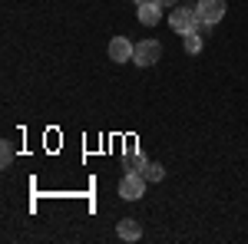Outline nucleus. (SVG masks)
Masks as SVG:
<instances>
[{
	"label": "nucleus",
	"instance_id": "nucleus-12",
	"mask_svg": "<svg viewBox=\"0 0 248 244\" xmlns=\"http://www.w3.org/2000/svg\"><path fill=\"white\" fill-rule=\"evenodd\" d=\"M133 3H136V7H139V3H146V0H133Z\"/></svg>",
	"mask_w": 248,
	"mask_h": 244
},
{
	"label": "nucleus",
	"instance_id": "nucleus-2",
	"mask_svg": "<svg viewBox=\"0 0 248 244\" xmlns=\"http://www.w3.org/2000/svg\"><path fill=\"white\" fill-rule=\"evenodd\" d=\"M195 23H199V14H195V7H175L169 14V27L175 30V33H189V30H195Z\"/></svg>",
	"mask_w": 248,
	"mask_h": 244
},
{
	"label": "nucleus",
	"instance_id": "nucleus-11",
	"mask_svg": "<svg viewBox=\"0 0 248 244\" xmlns=\"http://www.w3.org/2000/svg\"><path fill=\"white\" fill-rule=\"evenodd\" d=\"M159 7H179V0H155Z\"/></svg>",
	"mask_w": 248,
	"mask_h": 244
},
{
	"label": "nucleus",
	"instance_id": "nucleus-3",
	"mask_svg": "<svg viewBox=\"0 0 248 244\" xmlns=\"http://www.w3.org/2000/svg\"><path fill=\"white\" fill-rule=\"evenodd\" d=\"M225 7H229V3H225V0H199V3H195V14H199V20H202V23H218V20L225 17Z\"/></svg>",
	"mask_w": 248,
	"mask_h": 244
},
{
	"label": "nucleus",
	"instance_id": "nucleus-6",
	"mask_svg": "<svg viewBox=\"0 0 248 244\" xmlns=\"http://www.w3.org/2000/svg\"><path fill=\"white\" fill-rule=\"evenodd\" d=\"M162 20V7L155 3V0H146V3H139V23H146V27H155Z\"/></svg>",
	"mask_w": 248,
	"mask_h": 244
},
{
	"label": "nucleus",
	"instance_id": "nucleus-5",
	"mask_svg": "<svg viewBox=\"0 0 248 244\" xmlns=\"http://www.w3.org/2000/svg\"><path fill=\"white\" fill-rule=\"evenodd\" d=\"M133 57H136V46L126 37H113L109 40V59H113V63H129Z\"/></svg>",
	"mask_w": 248,
	"mask_h": 244
},
{
	"label": "nucleus",
	"instance_id": "nucleus-8",
	"mask_svg": "<svg viewBox=\"0 0 248 244\" xmlns=\"http://www.w3.org/2000/svg\"><path fill=\"white\" fill-rule=\"evenodd\" d=\"M123 162H126V172H142L146 165H149V158H146L142 152H136L133 145L126 149V158H123Z\"/></svg>",
	"mask_w": 248,
	"mask_h": 244
},
{
	"label": "nucleus",
	"instance_id": "nucleus-1",
	"mask_svg": "<svg viewBox=\"0 0 248 244\" xmlns=\"http://www.w3.org/2000/svg\"><path fill=\"white\" fill-rule=\"evenodd\" d=\"M142 195H146V178H142L139 172H126V175L119 178V198L136 201V198H142Z\"/></svg>",
	"mask_w": 248,
	"mask_h": 244
},
{
	"label": "nucleus",
	"instance_id": "nucleus-4",
	"mask_svg": "<svg viewBox=\"0 0 248 244\" xmlns=\"http://www.w3.org/2000/svg\"><path fill=\"white\" fill-rule=\"evenodd\" d=\"M159 57H162L159 40H142V43H136V57H133L136 66H153V63H159Z\"/></svg>",
	"mask_w": 248,
	"mask_h": 244
},
{
	"label": "nucleus",
	"instance_id": "nucleus-10",
	"mask_svg": "<svg viewBox=\"0 0 248 244\" xmlns=\"http://www.w3.org/2000/svg\"><path fill=\"white\" fill-rule=\"evenodd\" d=\"M10 158H14V145H10V142H3V145H0V165L7 169V165H10Z\"/></svg>",
	"mask_w": 248,
	"mask_h": 244
},
{
	"label": "nucleus",
	"instance_id": "nucleus-9",
	"mask_svg": "<svg viewBox=\"0 0 248 244\" xmlns=\"http://www.w3.org/2000/svg\"><path fill=\"white\" fill-rule=\"evenodd\" d=\"M139 175H142V178H146V182H162V178H166V169H162V165H159V162H149V165H146V169L139 172Z\"/></svg>",
	"mask_w": 248,
	"mask_h": 244
},
{
	"label": "nucleus",
	"instance_id": "nucleus-7",
	"mask_svg": "<svg viewBox=\"0 0 248 244\" xmlns=\"http://www.w3.org/2000/svg\"><path fill=\"white\" fill-rule=\"evenodd\" d=\"M116 234H119L123 241H139V238H142V228H139L136 218H123V221L116 225Z\"/></svg>",
	"mask_w": 248,
	"mask_h": 244
}]
</instances>
